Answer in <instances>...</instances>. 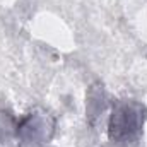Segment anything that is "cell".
<instances>
[{
	"mask_svg": "<svg viewBox=\"0 0 147 147\" xmlns=\"http://www.w3.org/2000/svg\"><path fill=\"white\" fill-rule=\"evenodd\" d=\"M147 106L137 99H115L108 116V140L115 147H137L144 137Z\"/></svg>",
	"mask_w": 147,
	"mask_h": 147,
	"instance_id": "1",
	"label": "cell"
},
{
	"mask_svg": "<svg viewBox=\"0 0 147 147\" xmlns=\"http://www.w3.org/2000/svg\"><path fill=\"white\" fill-rule=\"evenodd\" d=\"M57 120L45 108H33L17 121L19 147H48L55 137Z\"/></svg>",
	"mask_w": 147,
	"mask_h": 147,
	"instance_id": "2",
	"label": "cell"
},
{
	"mask_svg": "<svg viewBox=\"0 0 147 147\" xmlns=\"http://www.w3.org/2000/svg\"><path fill=\"white\" fill-rule=\"evenodd\" d=\"M108 108V98L101 84H94L89 87L87 92V105H86V115H87V123L96 127L99 120L103 118L101 113H105Z\"/></svg>",
	"mask_w": 147,
	"mask_h": 147,
	"instance_id": "3",
	"label": "cell"
},
{
	"mask_svg": "<svg viewBox=\"0 0 147 147\" xmlns=\"http://www.w3.org/2000/svg\"><path fill=\"white\" fill-rule=\"evenodd\" d=\"M17 121L9 110L0 108V147H19Z\"/></svg>",
	"mask_w": 147,
	"mask_h": 147,
	"instance_id": "4",
	"label": "cell"
}]
</instances>
